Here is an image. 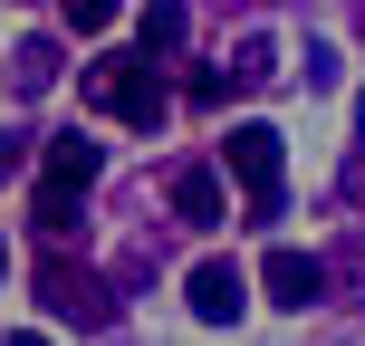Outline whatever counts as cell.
<instances>
[{"label": "cell", "mask_w": 365, "mask_h": 346, "mask_svg": "<svg viewBox=\"0 0 365 346\" xmlns=\"http://www.w3.org/2000/svg\"><path fill=\"white\" fill-rule=\"evenodd\" d=\"M77 96H87L96 116H125V126H164V106H173L164 68H154L145 49H135V58H96V68L77 77Z\"/></svg>", "instance_id": "obj_1"}, {"label": "cell", "mask_w": 365, "mask_h": 346, "mask_svg": "<svg viewBox=\"0 0 365 346\" xmlns=\"http://www.w3.org/2000/svg\"><path fill=\"white\" fill-rule=\"evenodd\" d=\"M96 164H106V154H96L87 135H48V145H38V202H29V221H38L48 240L77 231V193L96 183Z\"/></svg>", "instance_id": "obj_2"}, {"label": "cell", "mask_w": 365, "mask_h": 346, "mask_svg": "<svg viewBox=\"0 0 365 346\" xmlns=\"http://www.w3.org/2000/svg\"><path fill=\"white\" fill-rule=\"evenodd\" d=\"M221 164H231V183L250 193V221H279V126H231V145H221Z\"/></svg>", "instance_id": "obj_3"}, {"label": "cell", "mask_w": 365, "mask_h": 346, "mask_svg": "<svg viewBox=\"0 0 365 346\" xmlns=\"http://www.w3.org/2000/svg\"><path fill=\"white\" fill-rule=\"evenodd\" d=\"M38 298H48V317H68V327H115V298L96 270H68V260H38Z\"/></svg>", "instance_id": "obj_4"}, {"label": "cell", "mask_w": 365, "mask_h": 346, "mask_svg": "<svg viewBox=\"0 0 365 346\" xmlns=\"http://www.w3.org/2000/svg\"><path fill=\"white\" fill-rule=\"evenodd\" d=\"M182 298H192L202 327H231V317L250 308V279H240V260H202V270L182 279Z\"/></svg>", "instance_id": "obj_5"}, {"label": "cell", "mask_w": 365, "mask_h": 346, "mask_svg": "<svg viewBox=\"0 0 365 346\" xmlns=\"http://www.w3.org/2000/svg\"><path fill=\"white\" fill-rule=\"evenodd\" d=\"M259 289H269L279 308H317V298H327V260H308V250H269V260H259Z\"/></svg>", "instance_id": "obj_6"}, {"label": "cell", "mask_w": 365, "mask_h": 346, "mask_svg": "<svg viewBox=\"0 0 365 346\" xmlns=\"http://www.w3.org/2000/svg\"><path fill=\"white\" fill-rule=\"evenodd\" d=\"M173 212L192 221V231L231 221V202H221V173H212V164H182V173H173Z\"/></svg>", "instance_id": "obj_7"}, {"label": "cell", "mask_w": 365, "mask_h": 346, "mask_svg": "<svg viewBox=\"0 0 365 346\" xmlns=\"http://www.w3.org/2000/svg\"><path fill=\"white\" fill-rule=\"evenodd\" d=\"M135 29H145V58H173V49H182V0H145Z\"/></svg>", "instance_id": "obj_8"}, {"label": "cell", "mask_w": 365, "mask_h": 346, "mask_svg": "<svg viewBox=\"0 0 365 346\" xmlns=\"http://www.w3.org/2000/svg\"><path fill=\"white\" fill-rule=\"evenodd\" d=\"M10 77H19V87L38 96V87H48V77H58V49H48V39H29V49L10 58Z\"/></svg>", "instance_id": "obj_9"}, {"label": "cell", "mask_w": 365, "mask_h": 346, "mask_svg": "<svg viewBox=\"0 0 365 346\" xmlns=\"http://www.w3.org/2000/svg\"><path fill=\"white\" fill-rule=\"evenodd\" d=\"M259 77H279L269 68V39H240V49H231V87H259Z\"/></svg>", "instance_id": "obj_10"}, {"label": "cell", "mask_w": 365, "mask_h": 346, "mask_svg": "<svg viewBox=\"0 0 365 346\" xmlns=\"http://www.w3.org/2000/svg\"><path fill=\"white\" fill-rule=\"evenodd\" d=\"M58 10H68V29H115L125 0H58Z\"/></svg>", "instance_id": "obj_11"}, {"label": "cell", "mask_w": 365, "mask_h": 346, "mask_svg": "<svg viewBox=\"0 0 365 346\" xmlns=\"http://www.w3.org/2000/svg\"><path fill=\"white\" fill-rule=\"evenodd\" d=\"M29 173V135H0V183H19Z\"/></svg>", "instance_id": "obj_12"}, {"label": "cell", "mask_w": 365, "mask_h": 346, "mask_svg": "<svg viewBox=\"0 0 365 346\" xmlns=\"http://www.w3.org/2000/svg\"><path fill=\"white\" fill-rule=\"evenodd\" d=\"M10 346H48V337H10Z\"/></svg>", "instance_id": "obj_13"}, {"label": "cell", "mask_w": 365, "mask_h": 346, "mask_svg": "<svg viewBox=\"0 0 365 346\" xmlns=\"http://www.w3.org/2000/svg\"><path fill=\"white\" fill-rule=\"evenodd\" d=\"M0 270H10V240H0Z\"/></svg>", "instance_id": "obj_14"}]
</instances>
